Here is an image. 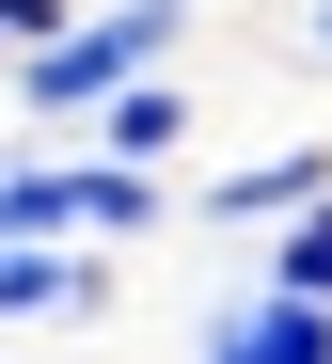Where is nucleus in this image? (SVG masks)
Masks as SVG:
<instances>
[{"label":"nucleus","mask_w":332,"mask_h":364,"mask_svg":"<svg viewBox=\"0 0 332 364\" xmlns=\"http://www.w3.org/2000/svg\"><path fill=\"white\" fill-rule=\"evenodd\" d=\"M301 206H332V143H253V159H222V174H190V237H285Z\"/></svg>","instance_id":"2"},{"label":"nucleus","mask_w":332,"mask_h":364,"mask_svg":"<svg viewBox=\"0 0 332 364\" xmlns=\"http://www.w3.org/2000/svg\"><path fill=\"white\" fill-rule=\"evenodd\" d=\"M174 48H190V0H80V32H48L0 111H16V127H95L127 80L174 64Z\"/></svg>","instance_id":"1"},{"label":"nucleus","mask_w":332,"mask_h":364,"mask_svg":"<svg viewBox=\"0 0 332 364\" xmlns=\"http://www.w3.org/2000/svg\"><path fill=\"white\" fill-rule=\"evenodd\" d=\"M190 364H332V301H301V285H237V301H206Z\"/></svg>","instance_id":"3"},{"label":"nucleus","mask_w":332,"mask_h":364,"mask_svg":"<svg viewBox=\"0 0 332 364\" xmlns=\"http://www.w3.org/2000/svg\"><path fill=\"white\" fill-rule=\"evenodd\" d=\"M0 222H16V237H80V143H63V159H16V174H0Z\"/></svg>","instance_id":"5"},{"label":"nucleus","mask_w":332,"mask_h":364,"mask_svg":"<svg viewBox=\"0 0 332 364\" xmlns=\"http://www.w3.org/2000/svg\"><path fill=\"white\" fill-rule=\"evenodd\" d=\"M0 32H16V64H32L48 32H80V0H0Z\"/></svg>","instance_id":"6"},{"label":"nucleus","mask_w":332,"mask_h":364,"mask_svg":"<svg viewBox=\"0 0 332 364\" xmlns=\"http://www.w3.org/2000/svg\"><path fill=\"white\" fill-rule=\"evenodd\" d=\"M0 254H16V222H0Z\"/></svg>","instance_id":"8"},{"label":"nucleus","mask_w":332,"mask_h":364,"mask_svg":"<svg viewBox=\"0 0 332 364\" xmlns=\"http://www.w3.org/2000/svg\"><path fill=\"white\" fill-rule=\"evenodd\" d=\"M190 127H206V111H190V80L159 64V80H127L95 127H80V143H95V159H143V174H174V159H190Z\"/></svg>","instance_id":"4"},{"label":"nucleus","mask_w":332,"mask_h":364,"mask_svg":"<svg viewBox=\"0 0 332 364\" xmlns=\"http://www.w3.org/2000/svg\"><path fill=\"white\" fill-rule=\"evenodd\" d=\"M0 174H16V111H0Z\"/></svg>","instance_id":"7"}]
</instances>
